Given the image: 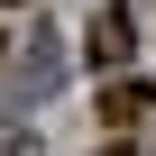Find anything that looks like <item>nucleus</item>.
Here are the masks:
<instances>
[{
  "instance_id": "obj_2",
  "label": "nucleus",
  "mask_w": 156,
  "mask_h": 156,
  "mask_svg": "<svg viewBox=\"0 0 156 156\" xmlns=\"http://www.w3.org/2000/svg\"><path fill=\"white\" fill-rule=\"evenodd\" d=\"M147 110H156V92H147V83H119V92L101 101V119H110V129H138Z\"/></svg>"
},
{
  "instance_id": "obj_3",
  "label": "nucleus",
  "mask_w": 156,
  "mask_h": 156,
  "mask_svg": "<svg viewBox=\"0 0 156 156\" xmlns=\"http://www.w3.org/2000/svg\"><path fill=\"white\" fill-rule=\"evenodd\" d=\"M110 156H119V147H110Z\"/></svg>"
},
{
  "instance_id": "obj_1",
  "label": "nucleus",
  "mask_w": 156,
  "mask_h": 156,
  "mask_svg": "<svg viewBox=\"0 0 156 156\" xmlns=\"http://www.w3.org/2000/svg\"><path fill=\"white\" fill-rule=\"evenodd\" d=\"M92 64H129V9H119V0L92 19Z\"/></svg>"
}]
</instances>
